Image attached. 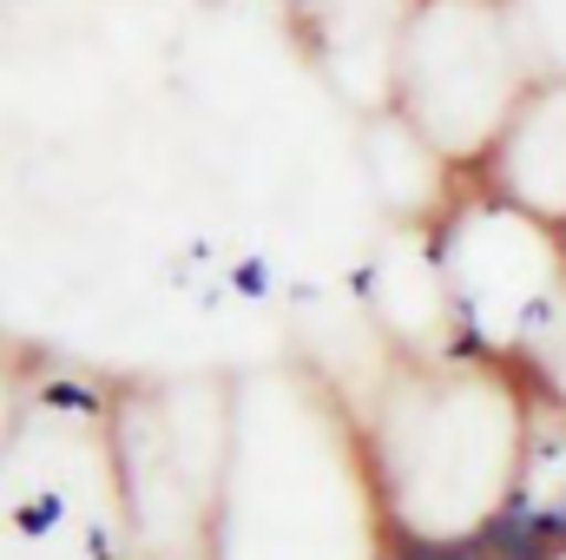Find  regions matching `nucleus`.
<instances>
[{"label":"nucleus","mask_w":566,"mask_h":560,"mask_svg":"<svg viewBox=\"0 0 566 560\" xmlns=\"http://www.w3.org/2000/svg\"><path fill=\"white\" fill-rule=\"evenodd\" d=\"M53 521H60V495H40L33 508H20V528H27V535H46Z\"/></svg>","instance_id":"obj_1"},{"label":"nucleus","mask_w":566,"mask_h":560,"mask_svg":"<svg viewBox=\"0 0 566 560\" xmlns=\"http://www.w3.org/2000/svg\"><path fill=\"white\" fill-rule=\"evenodd\" d=\"M409 560H481V548H409Z\"/></svg>","instance_id":"obj_3"},{"label":"nucleus","mask_w":566,"mask_h":560,"mask_svg":"<svg viewBox=\"0 0 566 560\" xmlns=\"http://www.w3.org/2000/svg\"><path fill=\"white\" fill-rule=\"evenodd\" d=\"M46 403H53V409H93V390H86V383H53Z\"/></svg>","instance_id":"obj_2"}]
</instances>
